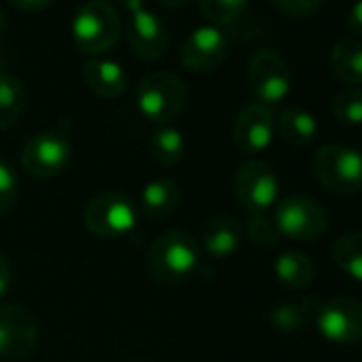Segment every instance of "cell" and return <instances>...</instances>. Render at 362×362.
Listing matches in <instances>:
<instances>
[{"label": "cell", "instance_id": "cell-1", "mask_svg": "<svg viewBox=\"0 0 362 362\" xmlns=\"http://www.w3.org/2000/svg\"><path fill=\"white\" fill-rule=\"evenodd\" d=\"M119 35V16L107 0H88L77 9L71 24L73 45L88 58H98L111 52L117 45Z\"/></svg>", "mask_w": 362, "mask_h": 362}, {"label": "cell", "instance_id": "cell-2", "mask_svg": "<svg viewBox=\"0 0 362 362\" xmlns=\"http://www.w3.org/2000/svg\"><path fill=\"white\" fill-rule=\"evenodd\" d=\"M201 264V243L184 230L162 233L147 252L149 273L162 284H177L194 275Z\"/></svg>", "mask_w": 362, "mask_h": 362}, {"label": "cell", "instance_id": "cell-3", "mask_svg": "<svg viewBox=\"0 0 362 362\" xmlns=\"http://www.w3.org/2000/svg\"><path fill=\"white\" fill-rule=\"evenodd\" d=\"M311 173L332 194H358L362 190V151L347 145H322L311 158Z\"/></svg>", "mask_w": 362, "mask_h": 362}, {"label": "cell", "instance_id": "cell-4", "mask_svg": "<svg viewBox=\"0 0 362 362\" xmlns=\"http://www.w3.org/2000/svg\"><path fill=\"white\" fill-rule=\"evenodd\" d=\"M188 103V88L179 75L158 71L147 75L136 90V109L151 124L166 126Z\"/></svg>", "mask_w": 362, "mask_h": 362}, {"label": "cell", "instance_id": "cell-5", "mask_svg": "<svg viewBox=\"0 0 362 362\" xmlns=\"http://www.w3.org/2000/svg\"><path fill=\"white\" fill-rule=\"evenodd\" d=\"M83 224L100 239H122L136 228L139 209L122 192H103L86 205Z\"/></svg>", "mask_w": 362, "mask_h": 362}, {"label": "cell", "instance_id": "cell-6", "mask_svg": "<svg viewBox=\"0 0 362 362\" xmlns=\"http://www.w3.org/2000/svg\"><path fill=\"white\" fill-rule=\"evenodd\" d=\"M275 228L277 235L286 239L309 243L328 230V214L317 201L303 194H292L277 203Z\"/></svg>", "mask_w": 362, "mask_h": 362}, {"label": "cell", "instance_id": "cell-7", "mask_svg": "<svg viewBox=\"0 0 362 362\" xmlns=\"http://www.w3.org/2000/svg\"><path fill=\"white\" fill-rule=\"evenodd\" d=\"M73 158V145L64 130H45L30 136L22 149V166L39 179H52L66 170Z\"/></svg>", "mask_w": 362, "mask_h": 362}, {"label": "cell", "instance_id": "cell-8", "mask_svg": "<svg viewBox=\"0 0 362 362\" xmlns=\"http://www.w3.org/2000/svg\"><path fill=\"white\" fill-rule=\"evenodd\" d=\"M247 83L260 105L281 103L292 88V75L288 62L275 49H260L247 64Z\"/></svg>", "mask_w": 362, "mask_h": 362}, {"label": "cell", "instance_id": "cell-9", "mask_svg": "<svg viewBox=\"0 0 362 362\" xmlns=\"http://www.w3.org/2000/svg\"><path fill=\"white\" fill-rule=\"evenodd\" d=\"M235 197L250 214H267L279 197V181L271 164L247 160L235 173Z\"/></svg>", "mask_w": 362, "mask_h": 362}, {"label": "cell", "instance_id": "cell-10", "mask_svg": "<svg viewBox=\"0 0 362 362\" xmlns=\"http://www.w3.org/2000/svg\"><path fill=\"white\" fill-rule=\"evenodd\" d=\"M320 334L337 345L362 343V303L351 296H332L317 307Z\"/></svg>", "mask_w": 362, "mask_h": 362}, {"label": "cell", "instance_id": "cell-11", "mask_svg": "<svg viewBox=\"0 0 362 362\" xmlns=\"http://www.w3.org/2000/svg\"><path fill=\"white\" fill-rule=\"evenodd\" d=\"M128 11V45L132 54L145 62H153L164 56L168 47V35L162 20L151 13L145 0H122Z\"/></svg>", "mask_w": 362, "mask_h": 362}, {"label": "cell", "instance_id": "cell-12", "mask_svg": "<svg viewBox=\"0 0 362 362\" xmlns=\"http://www.w3.org/2000/svg\"><path fill=\"white\" fill-rule=\"evenodd\" d=\"M39 341L37 317L22 305H0V358L24 360Z\"/></svg>", "mask_w": 362, "mask_h": 362}, {"label": "cell", "instance_id": "cell-13", "mask_svg": "<svg viewBox=\"0 0 362 362\" xmlns=\"http://www.w3.org/2000/svg\"><path fill=\"white\" fill-rule=\"evenodd\" d=\"M228 56V41L218 26H199L194 28L184 45H181L179 58L192 73H209L216 71Z\"/></svg>", "mask_w": 362, "mask_h": 362}, {"label": "cell", "instance_id": "cell-14", "mask_svg": "<svg viewBox=\"0 0 362 362\" xmlns=\"http://www.w3.org/2000/svg\"><path fill=\"white\" fill-rule=\"evenodd\" d=\"M273 134H275V115L271 107L260 103H252L243 107L233 124V141L237 149L247 156L269 149V145L273 143Z\"/></svg>", "mask_w": 362, "mask_h": 362}, {"label": "cell", "instance_id": "cell-15", "mask_svg": "<svg viewBox=\"0 0 362 362\" xmlns=\"http://www.w3.org/2000/svg\"><path fill=\"white\" fill-rule=\"evenodd\" d=\"M203 250L214 260H228L233 258L243 241V226L235 216H216L207 222L203 230Z\"/></svg>", "mask_w": 362, "mask_h": 362}, {"label": "cell", "instance_id": "cell-16", "mask_svg": "<svg viewBox=\"0 0 362 362\" xmlns=\"http://www.w3.org/2000/svg\"><path fill=\"white\" fill-rule=\"evenodd\" d=\"M83 81L86 86L105 100H115L126 92V71L107 58H90L83 64Z\"/></svg>", "mask_w": 362, "mask_h": 362}, {"label": "cell", "instance_id": "cell-17", "mask_svg": "<svg viewBox=\"0 0 362 362\" xmlns=\"http://www.w3.org/2000/svg\"><path fill=\"white\" fill-rule=\"evenodd\" d=\"M179 201L181 188L175 179H153L141 192L139 209L147 220H164L179 207Z\"/></svg>", "mask_w": 362, "mask_h": 362}, {"label": "cell", "instance_id": "cell-18", "mask_svg": "<svg viewBox=\"0 0 362 362\" xmlns=\"http://www.w3.org/2000/svg\"><path fill=\"white\" fill-rule=\"evenodd\" d=\"M332 73L351 88H362V41L345 37L330 49Z\"/></svg>", "mask_w": 362, "mask_h": 362}, {"label": "cell", "instance_id": "cell-19", "mask_svg": "<svg viewBox=\"0 0 362 362\" xmlns=\"http://www.w3.org/2000/svg\"><path fill=\"white\" fill-rule=\"evenodd\" d=\"M277 132L279 136L290 143V145H309L315 134H317V122L315 117L307 111V109H300V107H288L279 113L277 122Z\"/></svg>", "mask_w": 362, "mask_h": 362}, {"label": "cell", "instance_id": "cell-20", "mask_svg": "<svg viewBox=\"0 0 362 362\" xmlns=\"http://www.w3.org/2000/svg\"><path fill=\"white\" fill-rule=\"evenodd\" d=\"M273 273L290 290H305L313 281V262L307 254L284 252L275 258Z\"/></svg>", "mask_w": 362, "mask_h": 362}, {"label": "cell", "instance_id": "cell-21", "mask_svg": "<svg viewBox=\"0 0 362 362\" xmlns=\"http://www.w3.org/2000/svg\"><path fill=\"white\" fill-rule=\"evenodd\" d=\"M188 151L186 136L175 126H160L149 136V153L162 166H175L184 160Z\"/></svg>", "mask_w": 362, "mask_h": 362}, {"label": "cell", "instance_id": "cell-22", "mask_svg": "<svg viewBox=\"0 0 362 362\" xmlns=\"http://www.w3.org/2000/svg\"><path fill=\"white\" fill-rule=\"evenodd\" d=\"M26 109V88L20 77L0 73V128H11Z\"/></svg>", "mask_w": 362, "mask_h": 362}, {"label": "cell", "instance_id": "cell-23", "mask_svg": "<svg viewBox=\"0 0 362 362\" xmlns=\"http://www.w3.org/2000/svg\"><path fill=\"white\" fill-rule=\"evenodd\" d=\"M320 307V303L315 298H300V300H290V303H281V305H275L269 313L271 317V324L277 328V330H284V332H294L298 328H303L309 317L313 315V311Z\"/></svg>", "mask_w": 362, "mask_h": 362}, {"label": "cell", "instance_id": "cell-24", "mask_svg": "<svg viewBox=\"0 0 362 362\" xmlns=\"http://www.w3.org/2000/svg\"><path fill=\"white\" fill-rule=\"evenodd\" d=\"M332 262L351 279L362 281V233H347L339 237L332 247Z\"/></svg>", "mask_w": 362, "mask_h": 362}, {"label": "cell", "instance_id": "cell-25", "mask_svg": "<svg viewBox=\"0 0 362 362\" xmlns=\"http://www.w3.org/2000/svg\"><path fill=\"white\" fill-rule=\"evenodd\" d=\"M250 0H199L201 13L214 26H230L235 24L245 11Z\"/></svg>", "mask_w": 362, "mask_h": 362}, {"label": "cell", "instance_id": "cell-26", "mask_svg": "<svg viewBox=\"0 0 362 362\" xmlns=\"http://www.w3.org/2000/svg\"><path fill=\"white\" fill-rule=\"evenodd\" d=\"M332 115L347 126L362 124V88H347L332 100Z\"/></svg>", "mask_w": 362, "mask_h": 362}, {"label": "cell", "instance_id": "cell-27", "mask_svg": "<svg viewBox=\"0 0 362 362\" xmlns=\"http://www.w3.org/2000/svg\"><path fill=\"white\" fill-rule=\"evenodd\" d=\"M18 197H20L18 175L5 160H0V216H5L13 209Z\"/></svg>", "mask_w": 362, "mask_h": 362}, {"label": "cell", "instance_id": "cell-28", "mask_svg": "<svg viewBox=\"0 0 362 362\" xmlns=\"http://www.w3.org/2000/svg\"><path fill=\"white\" fill-rule=\"evenodd\" d=\"M245 233H247L250 241H254L256 245H273L277 239V228H275V224L269 222V218L264 214H250Z\"/></svg>", "mask_w": 362, "mask_h": 362}, {"label": "cell", "instance_id": "cell-29", "mask_svg": "<svg viewBox=\"0 0 362 362\" xmlns=\"http://www.w3.org/2000/svg\"><path fill=\"white\" fill-rule=\"evenodd\" d=\"M324 0H273V5L288 18L294 20H305L311 18L320 7H322Z\"/></svg>", "mask_w": 362, "mask_h": 362}, {"label": "cell", "instance_id": "cell-30", "mask_svg": "<svg viewBox=\"0 0 362 362\" xmlns=\"http://www.w3.org/2000/svg\"><path fill=\"white\" fill-rule=\"evenodd\" d=\"M345 22H347V28L351 30V35L362 39V0H356V3L349 7Z\"/></svg>", "mask_w": 362, "mask_h": 362}, {"label": "cell", "instance_id": "cell-31", "mask_svg": "<svg viewBox=\"0 0 362 362\" xmlns=\"http://www.w3.org/2000/svg\"><path fill=\"white\" fill-rule=\"evenodd\" d=\"M13 281V271H11V262L5 254H0V298H3Z\"/></svg>", "mask_w": 362, "mask_h": 362}, {"label": "cell", "instance_id": "cell-32", "mask_svg": "<svg viewBox=\"0 0 362 362\" xmlns=\"http://www.w3.org/2000/svg\"><path fill=\"white\" fill-rule=\"evenodd\" d=\"M13 7L24 11V13H39L43 9H47L54 0H11Z\"/></svg>", "mask_w": 362, "mask_h": 362}, {"label": "cell", "instance_id": "cell-33", "mask_svg": "<svg viewBox=\"0 0 362 362\" xmlns=\"http://www.w3.org/2000/svg\"><path fill=\"white\" fill-rule=\"evenodd\" d=\"M158 3H162L164 7H184L188 0H158Z\"/></svg>", "mask_w": 362, "mask_h": 362}, {"label": "cell", "instance_id": "cell-34", "mask_svg": "<svg viewBox=\"0 0 362 362\" xmlns=\"http://www.w3.org/2000/svg\"><path fill=\"white\" fill-rule=\"evenodd\" d=\"M3 33H5V16L0 11V37H3Z\"/></svg>", "mask_w": 362, "mask_h": 362}]
</instances>
